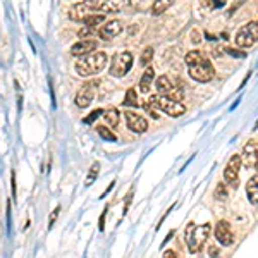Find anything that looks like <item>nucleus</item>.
<instances>
[{
    "instance_id": "f257e3e1",
    "label": "nucleus",
    "mask_w": 258,
    "mask_h": 258,
    "mask_svg": "<svg viewBox=\"0 0 258 258\" xmlns=\"http://www.w3.org/2000/svg\"><path fill=\"white\" fill-rule=\"evenodd\" d=\"M129 6V0H83L69 9L71 21H83L90 14H114Z\"/></svg>"
},
{
    "instance_id": "f03ea898",
    "label": "nucleus",
    "mask_w": 258,
    "mask_h": 258,
    "mask_svg": "<svg viewBox=\"0 0 258 258\" xmlns=\"http://www.w3.org/2000/svg\"><path fill=\"white\" fill-rule=\"evenodd\" d=\"M107 62H109V57L105 52H91L88 55L80 57V60H76L74 64V69L81 78H90L98 74L107 66Z\"/></svg>"
},
{
    "instance_id": "7ed1b4c3",
    "label": "nucleus",
    "mask_w": 258,
    "mask_h": 258,
    "mask_svg": "<svg viewBox=\"0 0 258 258\" xmlns=\"http://www.w3.org/2000/svg\"><path fill=\"white\" fill-rule=\"evenodd\" d=\"M212 232V227L210 224H188V227H186V232H184V238H186V244H188L189 251L191 253H200L202 251V248L205 246L207 239H209Z\"/></svg>"
},
{
    "instance_id": "20e7f679",
    "label": "nucleus",
    "mask_w": 258,
    "mask_h": 258,
    "mask_svg": "<svg viewBox=\"0 0 258 258\" xmlns=\"http://www.w3.org/2000/svg\"><path fill=\"white\" fill-rule=\"evenodd\" d=\"M153 102H155L157 109L165 112L170 117H181V115L186 114V105L181 102V100H174L167 97V95H152Z\"/></svg>"
},
{
    "instance_id": "39448f33",
    "label": "nucleus",
    "mask_w": 258,
    "mask_h": 258,
    "mask_svg": "<svg viewBox=\"0 0 258 258\" xmlns=\"http://www.w3.org/2000/svg\"><path fill=\"white\" fill-rule=\"evenodd\" d=\"M256 41H258V21H251V23L244 24L236 33V45L239 48H249Z\"/></svg>"
},
{
    "instance_id": "423d86ee",
    "label": "nucleus",
    "mask_w": 258,
    "mask_h": 258,
    "mask_svg": "<svg viewBox=\"0 0 258 258\" xmlns=\"http://www.w3.org/2000/svg\"><path fill=\"white\" fill-rule=\"evenodd\" d=\"M133 68V55L129 52H119L112 57L110 62V74L114 78H122Z\"/></svg>"
},
{
    "instance_id": "0eeeda50",
    "label": "nucleus",
    "mask_w": 258,
    "mask_h": 258,
    "mask_svg": "<svg viewBox=\"0 0 258 258\" xmlns=\"http://www.w3.org/2000/svg\"><path fill=\"white\" fill-rule=\"evenodd\" d=\"M215 74L214 66L210 64V60H203L200 64L189 66V76L198 83H209Z\"/></svg>"
},
{
    "instance_id": "6e6552de",
    "label": "nucleus",
    "mask_w": 258,
    "mask_h": 258,
    "mask_svg": "<svg viewBox=\"0 0 258 258\" xmlns=\"http://www.w3.org/2000/svg\"><path fill=\"white\" fill-rule=\"evenodd\" d=\"M241 155H232L229 159L226 169H224V179L231 188H238L239 184V169H241Z\"/></svg>"
},
{
    "instance_id": "1a4fd4ad",
    "label": "nucleus",
    "mask_w": 258,
    "mask_h": 258,
    "mask_svg": "<svg viewBox=\"0 0 258 258\" xmlns=\"http://www.w3.org/2000/svg\"><path fill=\"white\" fill-rule=\"evenodd\" d=\"M214 236L217 239V243L222 244V246H231L234 243V234H232L231 224L227 220H219L214 229Z\"/></svg>"
},
{
    "instance_id": "9d476101",
    "label": "nucleus",
    "mask_w": 258,
    "mask_h": 258,
    "mask_svg": "<svg viewBox=\"0 0 258 258\" xmlns=\"http://www.w3.org/2000/svg\"><path fill=\"white\" fill-rule=\"evenodd\" d=\"M97 85H98L97 81H90V83H86V85H83L81 90L76 93V100H74V102H76V105L80 107V109H86V107L93 102Z\"/></svg>"
},
{
    "instance_id": "9b49d317",
    "label": "nucleus",
    "mask_w": 258,
    "mask_h": 258,
    "mask_svg": "<svg viewBox=\"0 0 258 258\" xmlns=\"http://www.w3.org/2000/svg\"><path fill=\"white\" fill-rule=\"evenodd\" d=\"M258 160V143L256 141H248L243 148V155H241V164L246 169H253Z\"/></svg>"
},
{
    "instance_id": "f8f14e48",
    "label": "nucleus",
    "mask_w": 258,
    "mask_h": 258,
    "mask_svg": "<svg viewBox=\"0 0 258 258\" xmlns=\"http://www.w3.org/2000/svg\"><path fill=\"white\" fill-rule=\"evenodd\" d=\"M122 33V21H119V19H112L109 21V23H105L102 28L98 30V36L102 40H114L115 36L120 35Z\"/></svg>"
},
{
    "instance_id": "ddd939ff",
    "label": "nucleus",
    "mask_w": 258,
    "mask_h": 258,
    "mask_svg": "<svg viewBox=\"0 0 258 258\" xmlns=\"http://www.w3.org/2000/svg\"><path fill=\"white\" fill-rule=\"evenodd\" d=\"M97 47H98L97 40H81L71 47V55L73 57H85V55H88V53L95 52V48Z\"/></svg>"
},
{
    "instance_id": "4468645a",
    "label": "nucleus",
    "mask_w": 258,
    "mask_h": 258,
    "mask_svg": "<svg viewBox=\"0 0 258 258\" xmlns=\"http://www.w3.org/2000/svg\"><path fill=\"white\" fill-rule=\"evenodd\" d=\"M126 122H127V127L131 129L133 133H145L148 129V122L145 117H141V115L135 114V112H126Z\"/></svg>"
},
{
    "instance_id": "2eb2a0df",
    "label": "nucleus",
    "mask_w": 258,
    "mask_h": 258,
    "mask_svg": "<svg viewBox=\"0 0 258 258\" xmlns=\"http://www.w3.org/2000/svg\"><path fill=\"white\" fill-rule=\"evenodd\" d=\"M155 81V71L153 68H147L140 80V91L141 93H148L150 88H152V83Z\"/></svg>"
},
{
    "instance_id": "dca6fc26",
    "label": "nucleus",
    "mask_w": 258,
    "mask_h": 258,
    "mask_svg": "<svg viewBox=\"0 0 258 258\" xmlns=\"http://www.w3.org/2000/svg\"><path fill=\"white\" fill-rule=\"evenodd\" d=\"M246 197L249 203L258 205V176H253L246 184Z\"/></svg>"
},
{
    "instance_id": "f3484780",
    "label": "nucleus",
    "mask_w": 258,
    "mask_h": 258,
    "mask_svg": "<svg viewBox=\"0 0 258 258\" xmlns=\"http://www.w3.org/2000/svg\"><path fill=\"white\" fill-rule=\"evenodd\" d=\"M155 88H157V91H159V95H170L174 90V86H172V83H170L169 78L164 74V76H160L155 80Z\"/></svg>"
},
{
    "instance_id": "a211bd4d",
    "label": "nucleus",
    "mask_w": 258,
    "mask_h": 258,
    "mask_svg": "<svg viewBox=\"0 0 258 258\" xmlns=\"http://www.w3.org/2000/svg\"><path fill=\"white\" fill-rule=\"evenodd\" d=\"M103 23H105V14H90L83 19V24L91 28V30H95V28L100 26V24H103Z\"/></svg>"
},
{
    "instance_id": "6ab92c4d",
    "label": "nucleus",
    "mask_w": 258,
    "mask_h": 258,
    "mask_svg": "<svg viewBox=\"0 0 258 258\" xmlns=\"http://www.w3.org/2000/svg\"><path fill=\"white\" fill-rule=\"evenodd\" d=\"M103 119H105V122L109 124L110 127H117L120 115H119L117 109H107V110H103Z\"/></svg>"
},
{
    "instance_id": "aec40b11",
    "label": "nucleus",
    "mask_w": 258,
    "mask_h": 258,
    "mask_svg": "<svg viewBox=\"0 0 258 258\" xmlns=\"http://www.w3.org/2000/svg\"><path fill=\"white\" fill-rule=\"evenodd\" d=\"M174 4V0H155L152 6V14L153 16H160L162 12H165L170 6Z\"/></svg>"
},
{
    "instance_id": "412c9836",
    "label": "nucleus",
    "mask_w": 258,
    "mask_h": 258,
    "mask_svg": "<svg viewBox=\"0 0 258 258\" xmlns=\"http://www.w3.org/2000/svg\"><path fill=\"white\" fill-rule=\"evenodd\" d=\"M207 57L203 55L202 52H200V50H193V52H189L188 55H186V64H188V68L189 66H195V64H200V62H203L205 60Z\"/></svg>"
},
{
    "instance_id": "4be33fe9",
    "label": "nucleus",
    "mask_w": 258,
    "mask_h": 258,
    "mask_svg": "<svg viewBox=\"0 0 258 258\" xmlns=\"http://www.w3.org/2000/svg\"><path fill=\"white\" fill-rule=\"evenodd\" d=\"M124 105H127V107H138L140 105L138 95H136V90L135 88H129L127 90L126 98H124Z\"/></svg>"
},
{
    "instance_id": "5701e85b",
    "label": "nucleus",
    "mask_w": 258,
    "mask_h": 258,
    "mask_svg": "<svg viewBox=\"0 0 258 258\" xmlns=\"http://www.w3.org/2000/svg\"><path fill=\"white\" fill-rule=\"evenodd\" d=\"M143 107H145V110H147L153 119H159L160 117V115H159V109H157V105H155V102H153L152 97H150L147 102H145Z\"/></svg>"
},
{
    "instance_id": "b1692460",
    "label": "nucleus",
    "mask_w": 258,
    "mask_h": 258,
    "mask_svg": "<svg viewBox=\"0 0 258 258\" xmlns=\"http://www.w3.org/2000/svg\"><path fill=\"white\" fill-rule=\"evenodd\" d=\"M97 133L100 135V138L105 140V141H115V140H117V136H115L114 133L110 131V129H107L105 126H98Z\"/></svg>"
},
{
    "instance_id": "393cba45",
    "label": "nucleus",
    "mask_w": 258,
    "mask_h": 258,
    "mask_svg": "<svg viewBox=\"0 0 258 258\" xmlns=\"http://www.w3.org/2000/svg\"><path fill=\"white\" fill-rule=\"evenodd\" d=\"M98 170H100V165H98V164H93V165H91V167H90V174H88V177H86V182H85L86 186H91V184H93V181L98 177Z\"/></svg>"
},
{
    "instance_id": "a878e982",
    "label": "nucleus",
    "mask_w": 258,
    "mask_h": 258,
    "mask_svg": "<svg viewBox=\"0 0 258 258\" xmlns=\"http://www.w3.org/2000/svg\"><path fill=\"white\" fill-rule=\"evenodd\" d=\"M153 59V48L152 47H147L143 50V53H141V64L143 66H148L150 64V60Z\"/></svg>"
},
{
    "instance_id": "bb28decb",
    "label": "nucleus",
    "mask_w": 258,
    "mask_h": 258,
    "mask_svg": "<svg viewBox=\"0 0 258 258\" xmlns=\"http://www.w3.org/2000/svg\"><path fill=\"white\" fill-rule=\"evenodd\" d=\"M215 198H217V200H226L227 198L226 184H219L217 186V189H215Z\"/></svg>"
},
{
    "instance_id": "cd10ccee",
    "label": "nucleus",
    "mask_w": 258,
    "mask_h": 258,
    "mask_svg": "<svg viewBox=\"0 0 258 258\" xmlns=\"http://www.w3.org/2000/svg\"><path fill=\"white\" fill-rule=\"evenodd\" d=\"M102 114H103V110H102V109H97V110H93V112H91V114L88 115V117H86L85 120H83V122H85V124H91V122H93L95 119H98V117H100V115H102Z\"/></svg>"
},
{
    "instance_id": "c85d7f7f",
    "label": "nucleus",
    "mask_w": 258,
    "mask_h": 258,
    "mask_svg": "<svg viewBox=\"0 0 258 258\" xmlns=\"http://www.w3.org/2000/svg\"><path fill=\"white\" fill-rule=\"evenodd\" d=\"M59 212H60V207H57V209L52 212V215H50V220H48V229L53 227V224H55L57 217H59Z\"/></svg>"
},
{
    "instance_id": "c756f323",
    "label": "nucleus",
    "mask_w": 258,
    "mask_h": 258,
    "mask_svg": "<svg viewBox=\"0 0 258 258\" xmlns=\"http://www.w3.org/2000/svg\"><path fill=\"white\" fill-rule=\"evenodd\" d=\"M91 33H93V30H91V28H88V26H85V28H83V30L78 31V36H80L81 40H85L86 36L91 35Z\"/></svg>"
},
{
    "instance_id": "7c9ffc66",
    "label": "nucleus",
    "mask_w": 258,
    "mask_h": 258,
    "mask_svg": "<svg viewBox=\"0 0 258 258\" xmlns=\"http://www.w3.org/2000/svg\"><path fill=\"white\" fill-rule=\"evenodd\" d=\"M105 215H107V207H105V210H103L102 217H100V220H98V229H100V231H103V224H105Z\"/></svg>"
},
{
    "instance_id": "2f4dec72",
    "label": "nucleus",
    "mask_w": 258,
    "mask_h": 258,
    "mask_svg": "<svg viewBox=\"0 0 258 258\" xmlns=\"http://www.w3.org/2000/svg\"><path fill=\"white\" fill-rule=\"evenodd\" d=\"M209 251H210V256H212V258H219V249L215 248V246H210V248H209Z\"/></svg>"
},
{
    "instance_id": "473e14b6",
    "label": "nucleus",
    "mask_w": 258,
    "mask_h": 258,
    "mask_svg": "<svg viewBox=\"0 0 258 258\" xmlns=\"http://www.w3.org/2000/svg\"><path fill=\"white\" fill-rule=\"evenodd\" d=\"M164 258H179L176 255V251H172V249H167V251L164 253Z\"/></svg>"
},
{
    "instance_id": "72a5a7b5",
    "label": "nucleus",
    "mask_w": 258,
    "mask_h": 258,
    "mask_svg": "<svg viewBox=\"0 0 258 258\" xmlns=\"http://www.w3.org/2000/svg\"><path fill=\"white\" fill-rule=\"evenodd\" d=\"M255 169H256V172H258V160H256V165H255Z\"/></svg>"
}]
</instances>
